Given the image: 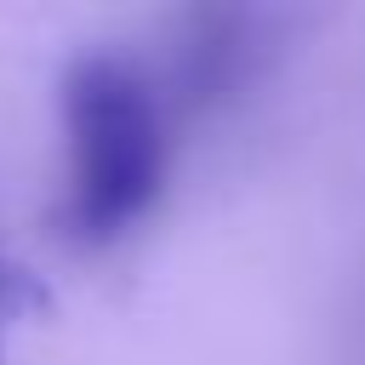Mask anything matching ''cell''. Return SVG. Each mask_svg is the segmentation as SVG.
<instances>
[{"label": "cell", "instance_id": "cell-1", "mask_svg": "<svg viewBox=\"0 0 365 365\" xmlns=\"http://www.w3.org/2000/svg\"><path fill=\"white\" fill-rule=\"evenodd\" d=\"M68 120V228L108 245L137 228L165 177V125L148 80L114 57H86L63 86Z\"/></svg>", "mask_w": 365, "mask_h": 365}]
</instances>
